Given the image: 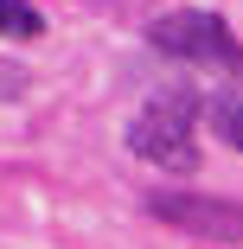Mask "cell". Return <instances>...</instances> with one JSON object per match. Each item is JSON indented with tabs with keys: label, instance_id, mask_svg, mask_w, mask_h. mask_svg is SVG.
Listing matches in <instances>:
<instances>
[{
	"label": "cell",
	"instance_id": "obj_1",
	"mask_svg": "<svg viewBox=\"0 0 243 249\" xmlns=\"http://www.w3.org/2000/svg\"><path fill=\"white\" fill-rule=\"evenodd\" d=\"M128 154L160 173H199V141H192V89H160L148 109L128 122Z\"/></svg>",
	"mask_w": 243,
	"mask_h": 249
},
{
	"label": "cell",
	"instance_id": "obj_2",
	"mask_svg": "<svg viewBox=\"0 0 243 249\" xmlns=\"http://www.w3.org/2000/svg\"><path fill=\"white\" fill-rule=\"evenodd\" d=\"M148 45L179 64H237V32L224 13H205V7H179V13H160L148 26Z\"/></svg>",
	"mask_w": 243,
	"mask_h": 249
},
{
	"label": "cell",
	"instance_id": "obj_3",
	"mask_svg": "<svg viewBox=\"0 0 243 249\" xmlns=\"http://www.w3.org/2000/svg\"><path fill=\"white\" fill-rule=\"evenodd\" d=\"M148 211L167 217L173 230H237V205L230 198H192V192H154Z\"/></svg>",
	"mask_w": 243,
	"mask_h": 249
},
{
	"label": "cell",
	"instance_id": "obj_4",
	"mask_svg": "<svg viewBox=\"0 0 243 249\" xmlns=\"http://www.w3.org/2000/svg\"><path fill=\"white\" fill-rule=\"evenodd\" d=\"M45 32V13L32 0H0V38H38Z\"/></svg>",
	"mask_w": 243,
	"mask_h": 249
},
{
	"label": "cell",
	"instance_id": "obj_5",
	"mask_svg": "<svg viewBox=\"0 0 243 249\" xmlns=\"http://www.w3.org/2000/svg\"><path fill=\"white\" fill-rule=\"evenodd\" d=\"M205 122L218 128V141H224V147H243V128H237V96H230V89L205 103Z\"/></svg>",
	"mask_w": 243,
	"mask_h": 249
},
{
	"label": "cell",
	"instance_id": "obj_6",
	"mask_svg": "<svg viewBox=\"0 0 243 249\" xmlns=\"http://www.w3.org/2000/svg\"><path fill=\"white\" fill-rule=\"evenodd\" d=\"M13 96H26V71L19 64H0V103H13Z\"/></svg>",
	"mask_w": 243,
	"mask_h": 249
}]
</instances>
